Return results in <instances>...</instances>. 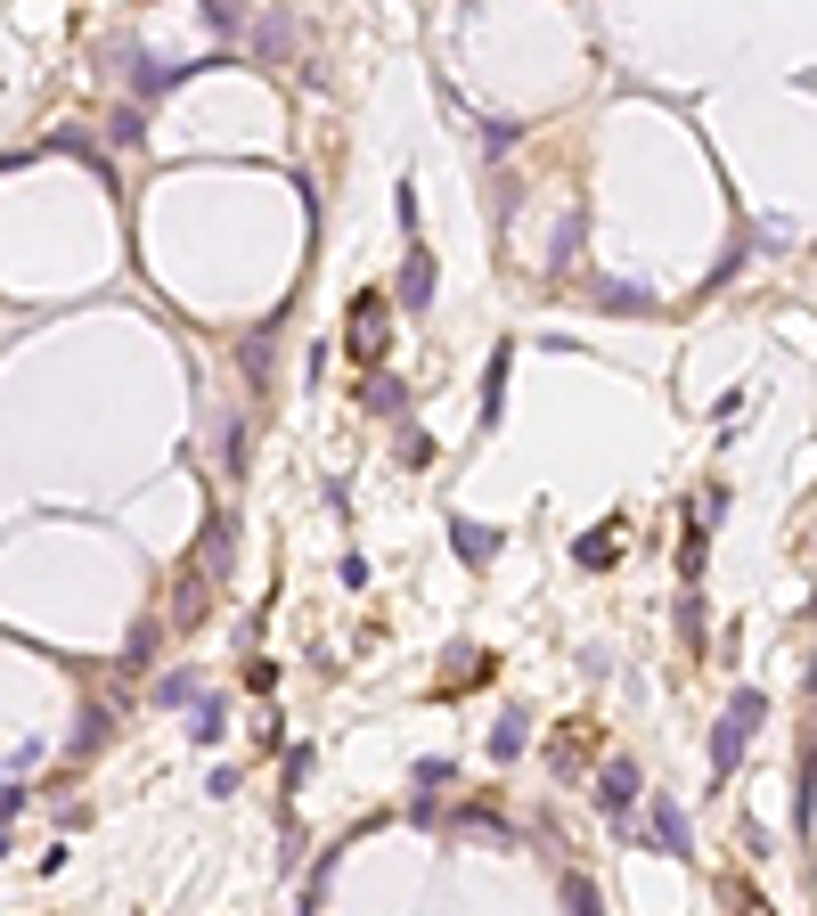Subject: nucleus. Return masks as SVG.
<instances>
[{"instance_id":"obj_1","label":"nucleus","mask_w":817,"mask_h":916,"mask_svg":"<svg viewBox=\"0 0 817 916\" xmlns=\"http://www.w3.org/2000/svg\"><path fill=\"white\" fill-rule=\"evenodd\" d=\"M761 720H768V696H761V687H736V696H727V720L711 728V778H727V769L744 761V745H752Z\"/></svg>"},{"instance_id":"obj_2","label":"nucleus","mask_w":817,"mask_h":916,"mask_svg":"<svg viewBox=\"0 0 817 916\" xmlns=\"http://www.w3.org/2000/svg\"><path fill=\"white\" fill-rule=\"evenodd\" d=\"M597 810H605V819H614V826H630V810H638V761H605L597 769Z\"/></svg>"},{"instance_id":"obj_3","label":"nucleus","mask_w":817,"mask_h":916,"mask_svg":"<svg viewBox=\"0 0 817 916\" xmlns=\"http://www.w3.org/2000/svg\"><path fill=\"white\" fill-rule=\"evenodd\" d=\"M385 327H392V303L385 295L352 303V352H360V361H385Z\"/></svg>"},{"instance_id":"obj_4","label":"nucleus","mask_w":817,"mask_h":916,"mask_svg":"<svg viewBox=\"0 0 817 916\" xmlns=\"http://www.w3.org/2000/svg\"><path fill=\"white\" fill-rule=\"evenodd\" d=\"M646 843H662L670 860H687V851H695V835H687V810L654 794V810H646Z\"/></svg>"},{"instance_id":"obj_5","label":"nucleus","mask_w":817,"mask_h":916,"mask_svg":"<svg viewBox=\"0 0 817 916\" xmlns=\"http://www.w3.org/2000/svg\"><path fill=\"white\" fill-rule=\"evenodd\" d=\"M426 303H433V254L409 246L401 254V311H426Z\"/></svg>"},{"instance_id":"obj_6","label":"nucleus","mask_w":817,"mask_h":916,"mask_svg":"<svg viewBox=\"0 0 817 916\" xmlns=\"http://www.w3.org/2000/svg\"><path fill=\"white\" fill-rule=\"evenodd\" d=\"M205 614H213V581L188 565V573H180V597H172V622H180V631H197Z\"/></svg>"},{"instance_id":"obj_7","label":"nucleus","mask_w":817,"mask_h":916,"mask_svg":"<svg viewBox=\"0 0 817 916\" xmlns=\"http://www.w3.org/2000/svg\"><path fill=\"white\" fill-rule=\"evenodd\" d=\"M229 532H238V524H229L221 508L205 516V581H221V573H229V556H238V540H229Z\"/></svg>"},{"instance_id":"obj_8","label":"nucleus","mask_w":817,"mask_h":916,"mask_svg":"<svg viewBox=\"0 0 817 916\" xmlns=\"http://www.w3.org/2000/svg\"><path fill=\"white\" fill-rule=\"evenodd\" d=\"M450 549L467 556V565H491V556H499V532H491V524H467V516H450Z\"/></svg>"},{"instance_id":"obj_9","label":"nucleus","mask_w":817,"mask_h":916,"mask_svg":"<svg viewBox=\"0 0 817 916\" xmlns=\"http://www.w3.org/2000/svg\"><path fill=\"white\" fill-rule=\"evenodd\" d=\"M507 361H515V352L499 344V352H491V368H483V426L507 418Z\"/></svg>"},{"instance_id":"obj_10","label":"nucleus","mask_w":817,"mask_h":916,"mask_svg":"<svg viewBox=\"0 0 817 916\" xmlns=\"http://www.w3.org/2000/svg\"><path fill=\"white\" fill-rule=\"evenodd\" d=\"M360 402L376 409V418H401V409H409V393H401V377H368V385H360Z\"/></svg>"},{"instance_id":"obj_11","label":"nucleus","mask_w":817,"mask_h":916,"mask_svg":"<svg viewBox=\"0 0 817 916\" xmlns=\"http://www.w3.org/2000/svg\"><path fill=\"white\" fill-rule=\"evenodd\" d=\"M279 327H286V311L270 327H254V336H245V368H254V377H270V361H279Z\"/></svg>"},{"instance_id":"obj_12","label":"nucleus","mask_w":817,"mask_h":916,"mask_svg":"<svg viewBox=\"0 0 817 916\" xmlns=\"http://www.w3.org/2000/svg\"><path fill=\"white\" fill-rule=\"evenodd\" d=\"M254 50H262V58H286V50H295V17H262V25H254Z\"/></svg>"},{"instance_id":"obj_13","label":"nucleus","mask_w":817,"mask_h":916,"mask_svg":"<svg viewBox=\"0 0 817 916\" xmlns=\"http://www.w3.org/2000/svg\"><path fill=\"white\" fill-rule=\"evenodd\" d=\"M156 622H132V638H123V672H148V655H156Z\"/></svg>"},{"instance_id":"obj_14","label":"nucleus","mask_w":817,"mask_h":916,"mask_svg":"<svg viewBox=\"0 0 817 916\" xmlns=\"http://www.w3.org/2000/svg\"><path fill=\"white\" fill-rule=\"evenodd\" d=\"M197 745H221V696H197V720H188Z\"/></svg>"},{"instance_id":"obj_15","label":"nucleus","mask_w":817,"mask_h":916,"mask_svg":"<svg viewBox=\"0 0 817 916\" xmlns=\"http://www.w3.org/2000/svg\"><path fill=\"white\" fill-rule=\"evenodd\" d=\"M703 549H711V540H703V516H695L687 540H679V573H687V581H703Z\"/></svg>"},{"instance_id":"obj_16","label":"nucleus","mask_w":817,"mask_h":916,"mask_svg":"<svg viewBox=\"0 0 817 916\" xmlns=\"http://www.w3.org/2000/svg\"><path fill=\"white\" fill-rule=\"evenodd\" d=\"M523 753V720H499L491 728V761H515Z\"/></svg>"},{"instance_id":"obj_17","label":"nucleus","mask_w":817,"mask_h":916,"mask_svg":"<svg viewBox=\"0 0 817 916\" xmlns=\"http://www.w3.org/2000/svg\"><path fill=\"white\" fill-rule=\"evenodd\" d=\"M564 908H573V916H605V901H597L580 876H564Z\"/></svg>"},{"instance_id":"obj_18","label":"nucleus","mask_w":817,"mask_h":916,"mask_svg":"<svg viewBox=\"0 0 817 916\" xmlns=\"http://www.w3.org/2000/svg\"><path fill=\"white\" fill-rule=\"evenodd\" d=\"M614 532H621V524H605L597 540H580V565H614Z\"/></svg>"},{"instance_id":"obj_19","label":"nucleus","mask_w":817,"mask_h":916,"mask_svg":"<svg viewBox=\"0 0 817 916\" xmlns=\"http://www.w3.org/2000/svg\"><path fill=\"white\" fill-rule=\"evenodd\" d=\"M205 25H213V33H238L245 9H238V0H213V9H205Z\"/></svg>"}]
</instances>
